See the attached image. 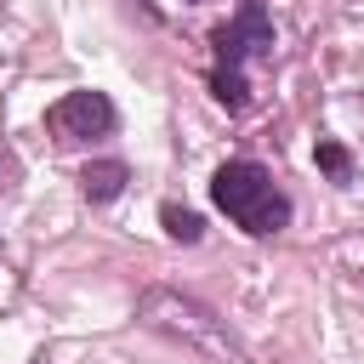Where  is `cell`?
<instances>
[{"label": "cell", "instance_id": "obj_1", "mask_svg": "<svg viewBox=\"0 0 364 364\" xmlns=\"http://www.w3.org/2000/svg\"><path fill=\"white\" fill-rule=\"evenodd\" d=\"M210 205H216L239 233H250V239H273V233H284L290 216H296L290 193L273 182V171H267L262 159H222V165L210 171Z\"/></svg>", "mask_w": 364, "mask_h": 364}, {"label": "cell", "instance_id": "obj_2", "mask_svg": "<svg viewBox=\"0 0 364 364\" xmlns=\"http://www.w3.org/2000/svg\"><path fill=\"white\" fill-rule=\"evenodd\" d=\"M136 318H142L148 330H159V336L193 347V353H216V358H233V353H239L228 318H222L216 307H205L199 296L171 290V284H148V290L136 296Z\"/></svg>", "mask_w": 364, "mask_h": 364}, {"label": "cell", "instance_id": "obj_3", "mask_svg": "<svg viewBox=\"0 0 364 364\" xmlns=\"http://www.w3.org/2000/svg\"><path fill=\"white\" fill-rule=\"evenodd\" d=\"M114 102H108V91H68V97H57L51 108H46V131L57 136V142H97V136H108L114 131Z\"/></svg>", "mask_w": 364, "mask_h": 364}, {"label": "cell", "instance_id": "obj_4", "mask_svg": "<svg viewBox=\"0 0 364 364\" xmlns=\"http://www.w3.org/2000/svg\"><path fill=\"white\" fill-rule=\"evenodd\" d=\"M210 46H216V68H245L250 57H273V17H267V6L245 0L233 11V23H222L210 34Z\"/></svg>", "mask_w": 364, "mask_h": 364}, {"label": "cell", "instance_id": "obj_5", "mask_svg": "<svg viewBox=\"0 0 364 364\" xmlns=\"http://www.w3.org/2000/svg\"><path fill=\"white\" fill-rule=\"evenodd\" d=\"M125 182H131V165H125V159H91V165L80 171V193H85L91 205H114V199L125 193Z\"/></svg>", "mask_w": 364, "mask_h": 364}, {"label": "cell", "instance_id": "obj_6", "mask_svg": "<svg viewBox=\"0 0 364 364\" xmlns=\"http://www.w3.org/2000/svg\"><path fill=\"white\" fill-rule=\"evenodd\" d=\"M210 97H216L228 114H245V108H250V80H245V68H210Z\"/></svg>", "mask_w": 364, "mask_h": 364}, {"label": "cell", "instance_id": "obj_7", "mask_svg": "<svg viewBox=\"0 0 364 364\" xmlns=\"http://www.w3.org/2000/svg\"><path fill=\"white\" fill-rule=\"evenodd\" d=\"M159 222H165V233H171L176 245H199V239H205V216H199V210H182V205H171V199L159 205Z\"/></svg>", "mask_w": 364, "mask_h": 364}, {"label": "cell", "instance_id": "obj_8", "mask_svg": "<svg viewBox=\"0 0 364 364\" xmlns=\"http://www.w3.org/2000/svg\"><path fill=\"white\" fill-rule=\"evenodd\" d=\"M313 159H318V171H324L330 182H353V154H347V148H341L336 136H318Z\"/></svg>", "mask_w": 364, "mask_h": 364}, {"label": "cell", "instance_id": "obj_9", "mask_svg": "<svg viewBox=\"0 0 364 364\" xmlns=\"http://www.w3.org/2000/svg\"><path fill=\"white\" fill-rule=\"evenodd\" d=\"M188 6H199V0H188Z\"/></svg>", "mask_w": 364, "mask_h": 364}]
</instances>
